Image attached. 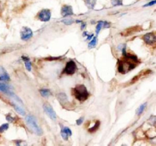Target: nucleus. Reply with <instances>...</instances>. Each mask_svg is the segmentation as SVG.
I'll return each mask as SVG.
<instances>
[{"label":"nucleus","instance_id":"3","mask_svg":"<svg viewBox=\"0 0 156 146\" xmlns=\"http://www.w3.org/2000/svg\"><path fill=\"white\" fill-rule=\"evenodd\" d=\"M26 123L28 125V126L35 133V134L41 135L42 134V130L40 128V126L38 125L37 119L33 116H28L26 118Z\"/></svg>","mask_w":156,"mask_h":146},{"label":"nucleus","instance_id":"24","mask_svg":"<svg viewBox=\"0 0 156 146\" xmlns=\"http://www.w3.org/2000/svg\"><path fill=\"white\" fill-rule=\"evenodd\" d=\"M62 23H64L65 24H72V23H73V21H72V19H64V20H62Z\"/></svg>","mask_w":156,"mask_h":146},{"label":"nucleus","instance_id":"19","mask_svg":"<svg viewBox=\"0 0 156 146\" xmlns=\"http://www.w3.org/2000/svg\"><path fill=\"white\" fill-rule=\"evenodd\" d=\"M103 28H104V21H100L96 25V34H98Z\"/></svg>","mask_w":156,"mask_h":146},{"label":"nucleus","instance_id":"18","mask_svg":"<svg viewBox=\"0 0 156 146\" xmlns=\"http://www.w3.org/2000/svg\"><path fill=\"white\" fill-rule=\"evenodd\" d=\"M146 103H144L143 105H141L138 109H137V110H136V114L138 115V116H140L143 112H144V110H145V107H146Z\"/></svg>","mask_w":156,"mask_h":146},{"label":"nucleus","instance_id":"20","mask_svg":"<svg viewBox=\"0 0 156 146\" xmlns=\"http://www.w3.org/2000/svg\"><path fill=\"white\" fill-rule=\"evenodd\" d=\"M111 3L113 6H121L123 4V0H111Z\"/></svg>","mask_w":156,"mask_h":146},{"label":"nucleus","instance_id":"22","mask_svg":"<svg viewBox=\"0 0 156 146\" xmlns=\"http://www.w3.org/2000/svg\"><path fill=\"white\" fill-rule=\"evenodd\" d=\"M5 3H3L2 1H0V17L3 16V12L5 10Z\"/></svg>","mask_w":156,"mask_h":146},{"label":"nucleus","instance_id":"11","mask_svg":"<svg viewBox=\"0 0 156 146\" xmlns=\"http://www.w3.org/2000/svg\"><path fill=\"white\" fill-rule=\"evenodd\" d=\"M61 126V134H62V139H64L65 141L68 140V137L69 136H72V132L71 131V129L67 126H63L62 125H60Z\"/></svg>","mask_w":156,"mask_h":146},{"label":"nucleus","instance_id":"2","mask_svg":"<svg viewBox=\"0 0 156 146\" xmlns=\"http://www.w3.org/2000/svg\"><path fill=\"white\" fill-rule=\"evenodd\" d=\"M72 93L74 98L80 102H84L89 97V92H87L86 86L83 84H78L72 88Z\"/></svg>","mask_w":156,"mask_h":146},{"label":"nucleus","instance_id":"17","mask_svg":"<svg viewBox=\"0 0 156 146\" xmlns=\"http://www.w3.org/2000/svg\"><path fill=\"white\" fill-rule=\"evenodd\" d=\"M39 92H40L41 96H43V97H48L51 94L50 92L48 91V89H42V90L39 91Z\"/></svg>","mask_w":156,"mask_h":146},{"label":"nucleus","instance_id":"23","mask_svg":"<svg viewBox=\"0 0 156 146\" xmlns=\"http://www.w3.org/2000/svg\"><path fill=\"white\" fill-rule=\"evenodd\" d=\"M14 109L17 110L20 114H22V115H25V111L23 110V109H22V108H20V107H18V106H16L15 104H14Z\"/></svg>","mask_w":156,"mask_h":146},{"label":"nucleus","instance_id":"16","mask_svg":"<svg viewBox=\"0 0 156 146\" xmlns=\"http://www.w3.org/2000/svg\"><path fill=\"white\" fill-rule=\"evenodd\" d=\"M96 45H97V37L95 36L91 39V41L89 42L88 49H94V48H96Z\"/></svg>","mask_w":156,"mask_h":146},{"label":"nucleus","instance_id":"25","mask_svg":"<svg viewBox=\"0 0 156 146\" xmlns=\"http://www.w3.org/2000/svg\"><path fill=\"white\" fill-rule=\"evenodd\" d=\"M83 120H84V118L82 117V118H80V119H78L77 120V125H81L82 124V122H83Z\"/></svg>","mask_w":156,"mask_h":146},{"label":"nucleus","instance_id":"10","mask_svg":"<svg viewBox=\"0 0 156 146\" xmlns=\"http://www.w3.org/2000/svg\"><path fill=\"white\" fill-rule=\"evenodd\" d=\"M0 92H4V93H5V94H7V95H9V96H11L12 98H16V99H18L19 100H21L19 98L17 97V96H15V94L14 93H12V91H11V89H10V87L8 85H6V84H5L4 83H2V82H0ZM22 101V100H21Z\"/></svg>","mask_w":156,"mask_h":146},{"label":"nucleus","instance_id":"1","mask_svg":"<svg viewBox=\"0 0 156 146\" xmlns=\"http://www.w3.org/2000/svg\"><path fill=\"white\" fill-rule=\"evenodd\" d=\"M140 64L138 58L131 53L126 52V49L122 50V57L118 62V71L120 73H127L135 69Z\"/></svg>","mask_w":156,"mask_h":146},{"label":"nucleus","instance_id":"6","mask_svg":"<svg viewBox=\"0 0 156 146\" xmlns=\"http://www.w3.org/2000/svg\"><path fill=\"white\" fill-rule=\"evenodd\" d=\"M77 70H78L77 64L74 61L70 60L69 62H67L66 65H65V67L63 69V73L68 74V75H72V74H74L76 73Z\"/></svg>","mask_w":156,"mask_h":146},{"label":"nucleus","instance_id":"14","mask_svg":"<svg viewBox=\"0 0 156 146\" xmlns=\"http://www.w3.org/2000/svg\"><path fill=\"white\" fill-rule=\"evenodd\" d=\"M84 3L88 9H94L96 6V0H84Z\"/></svg>","mask_w":156,"mask_h":146},{"label":"nucleus","instance_id":"4","mask_svg":"<svg viewBox=\"0 0 156 146\" xmlns=\"http://www.w3.org/2000/svg\"><path fill=\"white\" fill-rule=\"evenodd\" d=\"M51 14H52V11L50 9L44 8V9H41L40 11L37 12L36 16H35V19L37 20V21L46 23V22H48L51 19Z\"/></svg>","mask_w":156,"mask_h":146},{"label":"nucleus","instance_id":"15","mask_svg":"<svg viewBox=\"0 0 156 146\" xmlns=\"http://www.w3.org/2000/svg\"><path fill=\"white\" fill-rule=\"evenodd\" d=\"M99 126H100V121H96L94 123V125L91 126V127H89L88 128V131L90 132V133H93V132H96V130L99 128Z\"/></svg>","mask_w":156,"mask_h":146},{"label":"nucleus","instance_id":"5","mask_svg":"<svg viewBox=\"0 0 156 146\" xmlns=\"http://www.w3.org/2000/svg\"><path fill=\"white\" fill-rule=\"evenodd\" d=\"M20 36L23 41H29L33 37V32L30 27L24 26L20 31Z\"/></svg>","mask_w":156,"mask_h":146},{"label":"nucleus","instance_id":"13","mask_svg":"<svg viewBox=\"0 0 156 146\" xmlns=\"http://www.w3.org/2000/svg\"><path fill=\"white\" fill-rule=\"evenodd\" d=\"M22 59L23 60L24 64H25L26 69H27L29 72H30V71L32 70V66H31V63H30V61L29 59V58H27V57H22Z\"/></svg>","mask_w":156,"mask_h":146},{"label":"nucleus","instance_id":"9","mask_svg":"<svg viewBox=\"0 0 156 146\" xmlns=\"http://www.w3.org/2000/svg\"><path fill=\"white\" fill-rule=\"evenodd\" d=\"M43 110H44L45 113L48 115L51 119H56V118H57L56 113H55V111L54 110V109L52 108V106H50L49 104L46 103V104L43 105Z\"/></svg>","mask_w":156,"mask_h":146},{"label":"nucleus","instance_id":"26","mask_svg":"<svg viewBox=\"0 0 156 146\" xmlns=\"http://www.w3.org/2000/svg\"><path fill=\"white\" fill-rule=\"evenodd\" d=\"M154 3H155V1L154 0V1L152 2V3H148V4H147V5H146L145 6H152V5H154Z\"/></svg>","mask_w":156,"mask_h":146},{"label":"nucleus","instance_id":"12","mask_svg":"<svg viewBox=\"0 0 156 146\" xmlns=\"http://www.w3.org/2000/svg\"><path fill=\"white\" fill-rule=\"evenodd\" d=\"M10 76L3 66H0V82H9Z\"/></svg>","mask_w":156,"mask_h":146},{"label":"nucleus","instance_id":"7","mask_svg":"<svg viewBox=\"0 0 156 146\" xmlns=\"http://www.w3.org/2000/svg\"><path fill=\"white\" fill-rule=\"evenodd\" d=\"M142 39L144 40V42L146 45H149V46H155V32H148V33L144 34V36L142 37Z\"/></svg>","mask_w":156,"mask_h":146},{"label":"nucleus","instance_id":"21","mask_svg":"<svg viewBox=\"0 0 156 146\" xmlns=\"http://www.w3.org/2000/svg\"><path fill=\"white\" fill-rule=\"evenodd\" d=\"M8 127H9V125H8V124H4V125H2L0 126V134L3 133L4 131H6V130L8 129Z\"/></svg>","mask_w":156,"mask_h":146},{"label":"nucleus","instance_id":"8","mask_svg":"<svg viewBox=\"0 0 156 146\" xmlns=\"http://www.w3.org/2000/svg\"><path fill=\"white\" fill-rule=\"evenodd\" d=\"M61 14H62V17H68V16L73 15L74 13H73V8H72V6H70V5H62V8H61Z\"/></svg>","mask_w":156,"mask_h":146}]
</instances>
